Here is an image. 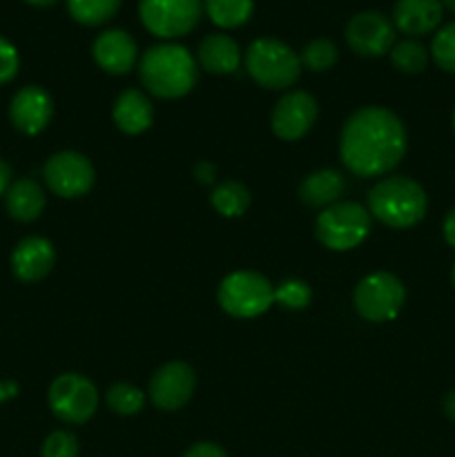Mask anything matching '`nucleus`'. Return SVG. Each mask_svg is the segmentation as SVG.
I'll list each match as a JSON object with an SVG mask.
<instances>
[{
    "mask_svg": "<svg viewBox=\"0 0 455 457\" xmlns=\"http://www.w3.org/2000/svg\"><path fill=\"white\" fill-rule=\"evenodd\" d=\"M147 92L159 98H181L194 87L196 62L183 45L163 43L147 49L138 62Z\"/></svg>",
    "mask_w": 455,
    "mask_h": 457,
    "instance_id": "obj_2",
    "label": "nucleus"
},
{
    "mask_svg": "<svg viewBox=\"0 0 455 457\" xmlns=\"http://www.w3.org/2000/svg\"><path fill=\"white\" fill-rule=\"evenodd\" d=\"M210 21L221 29H236L245 25L254 12L252 0H205Z\"/></svg>",
    "mask_w": 455,
    "mask_h": 457,
    "instance_id": "obj_22",
    "label": "nucleus"
},
{
    "mask_svg": "<svg viewBox=\"0 0 455 457\" xmlns=\"http://www.w3.org/2000/svg\"><path fill=\"white\" fill-rule=\"evenodd\" d=\"M212 205L221 217H241L250 205L248 187L236 181H226L212 192Z\"/></svg>",
    "mask_w": 455,
    "mask_h": 457,
    "instance_id": "obj_24",
    "label": "nucleus"
},
{
    "mask_svg": "<svg viewBox=\"0 0 455 457\" xmlns=\"http://www.w3.org/2000/svg\"><path fill=\"white\" fill-rule=\"evenodd\" d=\"M98 406L96 386L79 373H65L49 386V409L61 422L83 424Z\"/></svg>",
    "mask_w": 455,
    "mask_h": 457,
    "instance_id": "obj_9",
    "label": "nucleus"
},
{
    "mask_svg": "<svg viewBox=\"0 0 455 457\" xmlns=\"http://www.w3.org/2000/svg\"><path fill=\"white\" fill-rule=\"evenodd\" d=\"M145 404V395L132 384H114L107 391V406L119 415H134Z\"/></svg>",
    "mask_w": 455,
    "mask_h": 457,
    "instance_id": "obj_26",
    "label": "nucleus"
},
{
    "mask_svg": "<svg viewBox=\"0 0 455 457\" xmlns=\"http://www.w3.org/2000/svg\"><path fill=\"white\" fill-rule=\"evenodd\" d=\"M442 230H444V239H446V244H449L451 248H455V208L451 210L449 214H446V219H444V228H442Z\"/></svg>",
    "mask_w": 455,
    "mask_h": 457,
    "instance_id": "obj_34",
    "label": "nucleus"
},
{
    "mask_svg": "<svg viewBox=\"0 0 455 457\" xmlns=\"http://www.w3.org/2000/svg\"><path fill=\"white\" fill-rule=\"evenodd\" d=\"M120 7V0H67V12L76 22L87 27L112 21Z\"/></svg>",
    "mask_w": 455,
    "mask_h": 457,
    "instance_id": "obj_23",
    "label": "nucleus"
},
{
    "mask_svg": "<svg viewBox=\"0 0 455 457\" xmlns=\"http://www.w3.org/2000/svg\"><path fill=\"white\" fill-rule=\"evenodd\" d=\"M317 119V101L308 92H290L281 96L272 110V132L284 141H297Z\"/></svg>",
    "mask_w": 455,
    "mask_h": 457,
    "instance_id": "obj_13",
    "label": "nucleus"
},
{
    "mask_svg": "<svg viewBox=\"0 0 455 457\" xmlns=\"http://www.w3.org/2000/svg\"><path fill=\"white\" fill-rule=\"evenodd\" d=\"M406 129L386 107H364L346 120L339 141L343 165L357 177L386 174L404 159Z\"/></svg>",
    "mask_w": 455,
    "mask_h": 457,
    "instance_id": "obj_1",
    "label": "nucleus"
},
{
    "mask_svg": "<svg viewBox=\"0 0 455 457\" xmlns=\"http://www.w3.org/2000/svg\"><path fill=\"white\" fill-rule=\"evenodd\" d=\"M391 62L395 70L404 71V74H419L426 70L428 52L418 40H401V43L393 45Z\"/></svg>",
    "mask_w": 455,
    "mask_h": 457,
    "instance_id": "obj_25",
    "label": "nucleus"
},
{
    "mask_svg": "<svg viewBox=\"0 0 455 457\" xmlns=\"http://www.w3.org/2000/svg\"><path fill=\"white\" fill-rule=\"evenodd\" d=\"M453 129H455V110H453Z\"/></svg>",
    "mask_w": 455,
    "mask_h": 457,
    "instance_id": "obj_41",
    "label": "nucleus"
},
{
    "mask_svg": "<svg viewBox=\"0 0 455 457\" xmlns=\"http://www.w3.org/2000/svg\"><path fill=\"white\" fill-rule=\"evenodd\" d=\"M201 67L210 74H232L241 65V49L235 38L226 34L205 36L196 49Z\"/></svg>",
    "mask_w": 455,
    "mask_h": 457,
    "instance_id": "obj_18",
    "label": "nucleus"
},
{
    "mask_svg": "<svg viewBox=\"0 0 455 457\" xmlns=\"http://www.w3.org/2000/svg\"><path fill=\"white\" fill-rule=\"evenodd\" d=\"M4 205H7L9 217L29 223L38 219L45 210V192L31 179H21V181L9 186L7 195H4Z\"/></svg>",
    "mask_w": 455,
    "mask_h": 457,
    "instance_id": "obj_20",
    "label": "nucleus"
},
{
    "mask_svg": "<svg viewBox=\"0 0 455 457\" xmlns=\"http://www.w3.org/2000/svg\"><path fill=\"white\" fill-rule=\"evenodd\" d=\"M94 61L101 70H105L107 74H128L136 65V43H134L132 36L123 29H107L94 40Z\"/></svg>",
    "mask_w": 455,
    "mask_h": 457,
    "instance_id": "obj_15",
    "label": "nucleus"
},
{
    "mask_svg": "<svg viewBox=\"0 0 455 457\" xmlns=\"http://www.w3.org/2000/svg\"><path fill=\"white\" fill-rule=\"evenodd\" d=\"M368 212L391 228H413L426 214V192L409 177H388L368 192Z\"/></svg>",
    "mask_w": 455,
    "mask_h": 457,
    "instance_id": "obj_3",
    "label": "nucleus"
},
{
    "mask_svg": "<svg viewBox=\"0 0 455 457\" xmlns=\"http://www.w3.org/2000/svg\"><path fill=\"white\" fill-rule=\"evenodd\" d=\"M18 67H21V58H18V49L9 43L7 38L0 36V85L9 83L16 79Z\"/></svg>",
    "mask_w": 455,
    "mask_h": 457,
    "instance_id": "obj_31",
    "label": "nucleus"
},
{
    "mask_svg": "<svg viewBox=\"0 0 455 457\" xmlns=\"http://www.w3.org/2000/svg\"><path fill=\"white\" fill-rule=\"evenodd\" d=\"M406 302L404 284L391 272H373L355 288V308L364 320L382 324L395 320Z\"/></svg>",
    "mask_w": 455,
    "mask_h": 457,
    "instance_id": "obj_7",
    "label": "nucleus"
},
{
    "mask_svg": "<svg viewBox=\"0 0 455 457\" xmlns=\"http://www.w3.org/2000/svg\"><path fill=\"white\" fill-rule=\"evenodd\" d=\"M272 303H275V288L259 272H232L219 286V306L236 320H252L263 315Z\"/></svg>",
    "mask_w": 455,
    "mask_h": 457,
    "instance_id": "obj_5",
    "label": "nucleus"
},
{
    "mask_svg": "<svg viewBox=\"0 0 455 457\" xmlns=\"http://www.w3.org/2000/svg\"><path fill=\"white\" fill-rule=\"evenodd\" d=\"M431 52L442 70L455 74V22H449V25L437 31L435 38H433Z\"/></svg>",
    "mask_w": 455,
    "mask_h": 457,
    "instance_id": "obj_29",
    "label": "nucleus"
},
{
    "mask_svg": "<svg viewBox=\"0 0 455 457\" xmlns=\"http://www.w3.org/2000/svg\"><path fill=\"white\" fill-rule=\"evenodd\" d=\"M245 70L257 85L284 89L297 83L302 58L277 38H257L245 52Z\"/></svg>",
    "mask_w": 455,
    "mask_h": 457,
    "instance_id": "obj_4",
    "label": "nucleus"
},
{
    "mask_svg": "<svg viewBox=\"0 0 455 457\" xmlns=\"http://www.w3.org/2000/svg\"><path fill=\"white\" fill-rule=\"evenodd\" d=\"M214 172H217V170H214V165L208 163V161H201V163H196L194 168V177L199 179L201 183H212Z\"/></svg>",
    "mask_w": 455,
    "mask_h": 457,
    "instance_id": "obj_33",
    "label": "nucleus"
},
{
    "mask_svg": "<svg viewBox=\"0 0 455 457\" xmlns=\"http://www.w3.org/2000/svg\"><path fill=\"white\" fill-rule=\"evenodd\" d=\"M442 22V0H397L393 25L409 36L431 34Z\"/></svg>",
    "mask_w": 455,
    "mask_h": 457,
    "instance_id": "obj_17",
    "label": "nucleus"
},
{
    "mask_svg": "<svg viewBox=\"0 0 455 457\" xmlns=\"http://www.w3.org/2000/svg\"><path fill=\"white\" fill-rule=\"evenodd\" d=\"M25 3L31 4V7L47 9V7H52V4H56V0H25Z\"/></svg>",
    "mask_w": 455,
    "mask_h": 457,
    "instance_id": "obj_38",
    "label": "nucleus"
},
{
    "mask_svg": "<svg viewBox=\"0 0 455 457\" xmlns=\"http://www.w3.org/2000/svg\"><path fill=\"white\" fill-rule=\"evenodd\" d=\"M346 190V181L335 170H317L303 179L299 187V199L310 208H324L333 205Z\"/></svg>",
    "mask_w": 455,
    "mask_h": 457,
    "instance_id": "obj_21",
    "label": "nucleus"
},
{
    "mask_svg": "<svg viewBox=\"0 0 455 457\" xmlns=\"http://www.w3.org/2000/svg\"><path fill=\"white\" fill-rule=\"evenodd\" d=\"M183 457H228L226 451L219 445H212V442H199L192 449H187V453Z\"/></svg>",
    "mask_w": 455,
    "mask_h": 457,
    "instance_id": "obj_32",
    "label": "nucleus"
},
{
    "mask_svg": "<svg viewBox=\"0 0 455 457\" xmlns=\"http://www.w3.org/2000/svg\"><path fill=\"white\" fill-rule=\"evenodd\" d=\"M451 281H453V286H455V266H453V270H451Z\"/></svg>",
    "mask_w": 455,
    "mask_h": 457,
    "instance_id": "obj_40",
    "label": "nucleus"
},
{
    "mask_svg": "<svg viewBox=\"0 0 455 457\" xmlns=\"http://www.w3.org/2000/svg\"><path fill=\"white\" fill-rule=\"evenodd\" d=\"M312 290L302 279H285L275 288V302L288 311H302L310 303Z\"/></svg>",
    "mask_w": 455,
    "mask_h": 457,
    "instance_id": "obj_28",
    "label": "nucleus"
},
{
    "mask_svg": "<svg viewBox=\"0 0 455 457\" xmlns=\"http://www.w3.org/2000/svg\"><path fill=\"white\" fill-rule=\"evenodd\" d=\"M442 411H444L446 418L455 422V391L446 393L444 400H442Z\"/></svg>",
    "mask_w": 455,
    "mask_h": 457,
    "instance_id": "obj_37",
    "label": "nucleus"
},
{
    "mask_svg": "<svg viewBox=\"0 0 455 457\" xmlns=\"http://www.w3.org/2000/svg\"><path fill=\"white\" fill-rule=\"evenodd\" d=\"M346 43L360 56H384L395 45V25L379 12H361L348 21Z\"/></svg>",
    "mask_w": 455,
    "mask_h": 457,
    "instance_id": "obj_11",
    "label": "nucleus"
},
{
    "mask_svg": "<svg viewBox=\"0 0 455 457\" xmlns=\"http://www.w3.org/2000/svg\"><path fill=\"white\" fill-rule=\"evenodd\" d=\"M52 98L38 85H27V87L18 89L9 103V119H12L13 128L27 137L43 132L52 120Z\"/></svg>",
    "mask_w": 455,
    "mask_h": 457,
    "instance_id": "obj_14",
    "label": "nucleus"
},
{
    "mask_svg": "<svg viewBox=\"0 0 455 457\" xmlns=\"http://www.w3.org/2000/svg\"><path fill=\"white\" fill-rule=\"evenodd\" d=\"M9 186H12V168L0 159V196L7 195Z\"/></svg>",
    "mask_w": 455,
    "mask_h": 457,
    "instance_id": "obj_35",
    "label": "nucleus"
},
{
    "mask_svg": "<svg viewBox=\"0 0 455 457\" xmlns=\"http://www.w3.org/2000/svg\"><path fill=\"white\" fill-rule=\"evenodd\" d=\"M18 395V384L16 382H0V404L12 397Z\"/></svg>",
    "mask_w": 455,
    "mask_h": 457,
    "instance_id": "obj_36",
    "label": "nucleus"
},
{
    "mask_svg": "<svg viewBox=\"0 0 455 457\" xmlns=\"http://www.w3.org/2000/svg\"><path fill=\"white\" fill-rule=\"evenodd\" d=\"M54 245L43 237H27L13 248L12 270L25 284L45 279L54 268Z\"/></svg>",
    "mask_w": 455,
    "mask_h": 457,
    "instance_id": "obj_16",
    "label": "nucleus"
},
{
    "mask_svg": "<svg viewBox=\"0 0 455 457\" xmlns=\"http://www.w3.org/2000/svg\"><path fill=\"white\" fill-rule=\"evenodd\" d=\"M370 232V214L364 205L352 204H333L317 217L315 235L328 250L357 248Z\"/></svg>",
    "mask_w": 455,
    "mask_h": 457,
    "instance_id": "obj_6",
    "label": "nucleus"
},
{
    "mask_svg": "<svg viewBox=\"0 0 455 457\" xmlns=\"http://www.w3.org/2000/svg\"><path fill=\"white\" fill-rule=\"evenodd\" d=\"M442 4H446V7L455 13V0H442Z\"/></svg>",
    "mask_w": 455,
    "mask_h": 457,
    "instance_id": "obj_39",
    "label": "nucleus"
},
{
    "mask_svg": "<svg viewBox=\"0 0 455 457\" xmlns=\"http://www.w3.org/2000/svg\"><path fill=\"white\" fill-rule=\"evenodd\" d=\"M154 120V107L150 98L138 89H128L114 103V123L125 134H141Z\"/></svg>",
    "mask_w": 455,
    "mask_h": 457,
    "instance_id": "obj_19",
    "label": "nucleus"
},
{
    "mask_svg": "<svg viewBox=\"0 0 455 457\" xmlns=\"http://www.w3.org/2000/svg\"><path fill=\"white\" fill-rule=\"evenodd\" d=\"M40 457H79V440L67 431H56L43 442Z\"/></svg>",
    "mask_w": 455,
    "mask_h": 457,
    "instance_id": "obj_30",
    "label": "nucleus"
},
{
    "mask_svg": "<svg viewBox=\"0 0 455 457\" xmlns=\"http://www.w3.org/2000/svg\"><path fill=\"white\" fill-rule=\"evenodd\" d=\"M201 0H141L138 16L145 29L159 38H181L201 21Z\"/></svg>",
    "mask_w": 455,
    "mask_h": 457,
    "instance_id": "obj_8",
    "label": "nucleus"
},
{
    "mask_svg": "<svg viewBox=\"0 0 455 457\" xmlns=\"http://www.w3.org/2000/svg\"><path fill=\"white\" fill-rule=\"evenodd\" d=\"M45 183L62 199H79L94 186V168L79 152H58L45 163Z\"/></svg>",
    "mask_w": 455,
    "mask_h": 457,
    "instance_id": "obj_10",
    "label": "nucleus"
},
{
    "mask_svg": "<svg viewBox=\"0 0 455 457\" xmlns=\"http://www.w3.org/2000/svg\"><path fill=\"white\" fill-rule=\"evenodd\" d=\"M302 62L312 71H326L337 62V47L328 38H315L303 47Z\"/></svg>",
    "mask_w": 455,
    "mask_h": 457,
    "instance_id": "obj_27",
    "label": "nucleus"
},
{
    "mask_svg": "<svg viewBox=\"0 0 455 457\" xmlns=\"http://www.w3.org/2000/svg\"><path fill=\"white\" fill-rule=\"evenodd\" d=\"M194 370L183 361L161 366L150 379V400L161 411H177L187 404L194 393Z\"/></svg>",
    "mask_w": 455,
    "mask_h": 457,
    "instance_id": "obj_12",
    "label": "nucleus"
}]
</instances>
